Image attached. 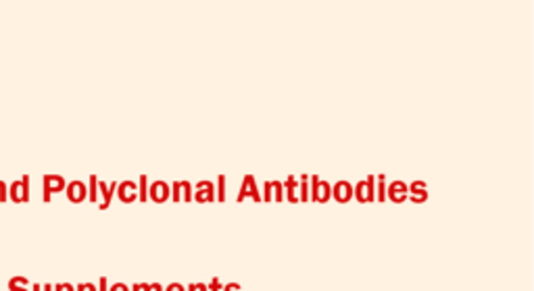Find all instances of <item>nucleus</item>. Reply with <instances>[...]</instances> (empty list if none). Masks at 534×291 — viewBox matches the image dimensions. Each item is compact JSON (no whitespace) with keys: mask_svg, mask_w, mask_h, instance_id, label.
Returning a JSON list of instances; mask_svg holds the SVG:
<instances>
[{"mask_svg":"<svg viewBox=\"0 0 534 291\" xmlns=\"http://www.w3.org/2000/svg\"><path fill=\"white\" fill-rule=\"evenodd\" d=\"M182 187L186 189V200H192V191H190V183H188V181H184V183H182Z\"/></svg>","mask_w":534,"mask_h":291,"instance_id":"obj_17","label":"nucleus"},{"mask_svg":"<svg viewBox=\"0 0 534 291\" xmlns=\"http://www.w3.org/2000/svg\"><path fill=\"white\" fill-rule=\"evenodd\" d=\"M390 198H392L394 202H403V200L407 198V185L401 183V181H394V183L390 185Z\"/></svg>","mask_w":534,"mask_h":291,"instance_id":"obj_8","label":"nucleus"},{"mask_svg":"<svg viewBox=\"0 0 534 291\" xmlns=\"http://www.w3.org/2000/svg\"><path fill=\"white\" fill-rule=\"evenodd\" d=\"M351 196H353V187H351L347 181H340V183L334 187V198H336L338 202H347V200H351Z\"/></svg>","mask_w":534,"mask_h":291,"instance_id":"obj_5","label":"nucleus"},{"mask_svg":"<svg viewBox=\"0 0 534 291\" xmlns=\"http://www.w3.org/2000/svg\"><path fill=\"white\" fill-rule=\"evenodd\" d=\"M196 291H207V287L203 283H196Z\"/></svg>","mask_w":534,"mask_h":291,"instance_id":"obj_25","label":"nucleus"},{"mask_svg":"<svg viewBox=\"0 0 534 291\" xmlns=\"http://www.w3.org/2000/svg\"><path fill=\"white\" fill-rule=\"evenodd\" d=\"M222 289V283H219L217 279H213V285H211V291H219Z\"/></svg>","mask_w":534,"mask_h":291,"instance_id":"obj_22","label":"nucleus"},{"mask_svg":"<svg viewBox=\"0 0 534 291\" xmlns=\"http://www.w3.org/2000/svg\"><path fill=\"white\" fill-rule=\"evenodd\" d=\"M63 185H65L63 177H58V175H46V177H44V200L48 202V200H50V193L61 191Z\"/></svg>","mask_w":534,"mask_h":291,"instance_id":"obj_1","label":"nucleus"},{"mask_svg":"<svg viewBox=\"0 0 534 291\" xmlns=\"http://www.w3.org/2000/svg\"><path fill=\"white\" fill-rule=\"evenodd\" d=\"M90 200L96 202V177H92V191H90Z\"/></svg>","mask_w":534,"mask_h":291,"instance_id":"obj_16","label":"nucleus"},{"mask_svg":"<svg viewBox=\"0 0 534 291\" xmlns=\"http://www.w3.org/2000/svg\"><path fill=\"white\" fill-rule=\"evenodd\" d=\"M188 291H196V285H188Z\"/></svg>","mask_w":534,"mask_h":291,"instance_id":"obj_29","label":"nucleus"},{"mask_svg":"<svg viewBox=\"0 0 534 291\" xmlns=\"http://www.w3.org/2000/svg\"><path fill=\"white\" fill-rule=\"evenodd\" d=\"M146 198H148V193H146V175H142L140 177V200L146 202Z\"/></svg>","mask_w":534,"mask_h":291,"instance_id":"obj_12","label":"nucleus"},{"mask_svg":"<svg viewBox=\"0 0 534 291\" xmlns=\"http://www.w3.org/2000/svg\"><path fill=\"white\" fill-rule=\"evenodd\" d=\"M140 287H142V289H144V291H150V289H152V285H146V283H142V285H140Z\"/></svg>","mask_w":534,"mask_h":291,"instance_id":"obj_26","label":"nucleus"},{"mask_svg":"<svg viewBox=\"0 0 534 291\" xmlns=\"http://www.w3.org/2000/svg\"><path fill=\"white\" fill-rule=\"evenodd\" d=\"M105 285H107V279H101V291H105Z\"/></svg>","mask_w":534,"mask_h":291,"instance_id":"obj_27","label":"nucleus"},{"mask_svg":"<svg viewBox=\"0 0 534 291\" xmlns=\"http://www.w3.org/2000/svg\"><path fill=\"white\" fill-rule=\"evenodd\" d=\"M173 200H180V183H173Z\"/></svg>","mask_w":534,"mask_h":291,"instance_id":"obj_18","label":"nucleus"},{"mask_svg":"<svg viewBox=\"0 0 534 291\" xmlns=\"http://www.w3.org/2000/svg\"><path fill=\"white\" fill-rule=\"evenodd\" d=\"M238 289H240L238 285H228V287H226V291H238Z\"/></svg>","mask_w":534,"mask_h":291,"instance_id":"obj_24","label":"nucleus"},{"mask_svg":"<svg viewBox=\"0 0 534 291\" xmlns=\"http://www.w3.org/2000/svg\"><path fill=\"white\" fill-rule=\"evenodd\" d=\"M111 291H128V287H125L123 283H119V285H113V287H111Z\"/></svg>","mask_w":534,"mask_h":291,"instance_id":"obj_19","label":"nucleus"},{"mask_svg":"<svg viewBox=\"0 0 534 291\" xmlns=\"http://www.w3.org/2000/svg\"><path fill=\"white\" fill-rule=\"evenodd\" d=\"M167 196H169V189H167V185L163 181H156L150 187V198L154 202H163V200H167Z\"/></svg>","mask_w":534,"mask_h":291,"instance_id":"obj_7","label":"nucleus"},{"mask_svg":"<svg viewBox=\"0 0 534 291\" xmlns=\"http://www.w3.org/2000/svg\"><path fill=\"white\" fill-rule=\"evenodd\" d=\"M152 289H154V291H163V289H161V285H156V283L152 285Z\"/></svg>","mask_w":534,"mask_h":291,"instance_id":"obj_28","label":"nucleus"},{"mask_svg":"<svg viewBox=\"0 0 534 291\" xmlns=\"http://www.w3.org/2000/svg\"><path fill=\"white\" fill-rule=\"evenodd\" d=\"M380 187H378V200H384V175H378Z\"/></svg>","mask_w":534,"mask_h":291,"instance_id":"obj_15","label":"nucleus"},{"mask_svg":"<svg viewBox=\"0 0 534 291\" xmlns=\"http://www.w3.org/2000/svg\"><path fill=\"white\" fill-rule=\"evenodd\" d=\"M217 181H219V196H217V198H219V200H226V189H224V185H226V177H224V175H219Z\"/></svg>","mask_w":534,"mask_h":291,"instance_id":"obj_13","label":"nucleus"},{"mask_svg":"<svg viewBox=\"0 0 534 291\" xmlns=\"http://www.w3.org/2000/svg\"><path fill=\"white\" fill-rule=\"evenodd\" d=\"M365 189H367V185H365V181H361V183L357 185V200H359V202H367V193H365Z\"/></svg>","mask_w":534,"mask_h":291,"instance_id":"obj_11","label":"nucleus"},{"mask_svg":"<svg viewBox=\"0 0 534 291\" xmlns=\"http://www.w3.org/2000/svg\"><path fill=\"white\" fill-rule=\"evenodd\" d=\"M113 189H117V183H113L111 187H107V185L101 181V191H103V196H105V202L101 204V208H107V206H109V200H111V191H113Z\"/></svg>","mask_w":534,"mask_h":291,"instance_id":"obj_10","label":"nucleus"},{"mask_svg":"<svg viewBox=\"0 0 534 291\" xmlns=\"http://www.w3.org/2000/svg\"><path fill=\"white\" fill-rule=\"evenodd\" d=\"M13 191H11V198L15 200V202H27L29 200V193H27V177L23 179V181H17V183H13V187H11Z\"/></svg>","mask_w":534,"mask_h":291,"instance_id":"obj_3","label":"nucleus"},{"mask_svg":"<svg viewBox=\"0 0 534 291\" xmlns=\"http://www.w3.org/2000/svg\"><path fill=\"white\" fill-rule=\"evenodd\" d=\"M294 185H296V181H294V179H288V198H290V202H296V196H294Z\"/></svg>","mask_w":534,"mask_h":291,"instance_id":"obj_14","label":"nucleus"},{"mask_svg":"<svg viewBox=\"0 0 534 291\" xmlns=\"http://www.w3.org/2000/svg\"><path fill=\"white\" fill-rule=\"evenodd\" d=\"M119 198L123 202H134L138 196H136V185L132 181H125L119 185Z\"/></svg>","mask_w":534,"mask_h":291,"instance_id":"obj_6","label":"nucleus"},{"mask_svg":"<svg viewBox=\"0 0 534 291\" xmlns=\"http://www.w3.org/2000/svg\"><path fill=\"white\" fill-rule=\"evenodd\" d=\"M67 196H69L71 202H82V200L86 198V187H84V183H80V181L69 183V187H67Z\"/></svg>","mask_w":534,"mask_h":291,"instance_id":"obj_4","label":"nucleus"},{"mask_svg":"<svg viewBox=\"0 0 534 291\" xmlns=\"http://www.w3.org/2000/svg\"><path fill=\"white\" fill-rule=\"evenodd\" d=\"M213 185L209 181H203L199 183V193H196V200L199 202H205V200H213Z\"/></svg>","mask_w":534,"mask_h":291,"instance_id":"obj_9","label":"nucleus"},{"mask_svg":"<svg viewBox=\"0 0 534 291\" xmlns=\"http://www.w3.org/2000/svg\"><path fill=\"white\" fill-rule=\"evenodd\" d=\"M77 291H96V289H94V285H80Z\"/></svg>","mask_w":534,"mask_h":291,"instance_id":"obj_20","label":"nucleus"},{"mask_svg":"<svg viewBox=\"0 0 534 291\" xmlns=\"http://www.w3.org/2000/svg\"><path fill=\"white\" fill-rule=\"evenodd\" d=\"M246 196H250L253 200H261V196L257 193V187H255V179L250 177V175H246L244 177V183H242V191H240V196H238V200H244Z\"/></svg>","mask_w":534,"mask_h":291,"instance_id":"obj_2","label":"nucleus"},{"mask_svg":"<svg viewBox=\"0 0 534 291\" xmlns=\"http://www.w3.org/2000/svg\"><path fill=\"white\" fill-rule=\"evenodd\" d=\"M167 291H184V287H182V285H177V283H173V285H169V287H167Z\"/></svg>","mask_w":534,"mask_h":291,"instance_id":"obj_21","label":"nucleus"},{"mask_svg":"<svg viewBox=\"0 0 534 291\" xmlns=\"http://www.w3.org/2000/svg\"><path fill=\"white\" fill-rule=\"evenodd\" d=\"M56 291H73V287L71 285H58Z\"/></svg>","mask_w":534,"mask_h":291,"instance_id":"obj_23","label":"nucleus"}]
</instances>
